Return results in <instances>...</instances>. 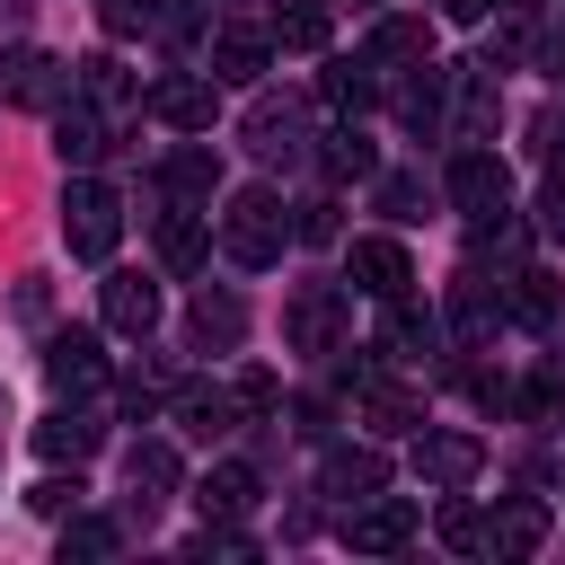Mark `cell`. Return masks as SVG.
Instances as JSON below:
<instances>
[{
  "mask_svg": "<svg viewBox=\"0 0 565 565\" xmlns=\"http://www.w3.org/2000/svg\"><path fill=\"white\" fill-rule=\"evenodd\" d=\"M335 335H344V291L335 282H300L291 309H282V344L291 353H335Z\"/></svg>",
  "mask_w": 565,
  "mask_h": 565,
  "instance_id": "6",
  "label": "cell"
},
{
  "mask_svg": "<svg viewBox=\"0 0 565 565\" xmlns=\"http://www.w3.org/2000/svg\"><path fill=\"white\" fill-rule=\"evenodd\" d=\"M459 79V141H486L494 132V115H503V97H494V62H468V71H450Z\"/></svg>",
  "mask_w": 565,
  "mask_h": 565,
  "instance_id": "22",
  "label": "cell"
},
{
  "mask_svg": "<svg viewBox=\"0 0 565 565\" xmlns=\"http://www.w3.org/2000/svg\"><path fill=\"white\" fill-rule=\"evenodd\" d=\"M282 53H327V35H335V9L327 0H274V26H265Z\"/></svg>",
  "mask_w": 565,
  "mask_h": 565,
  "instance_id": "20",
  "label": "cell"
},
{
  "mask_svg": "<svg viewBox=\"0 0 565 565\" xmlns=\"http://www.w3.org/2000/svg\"><path fill=\"white\" fill-rule=\"evenodd\" d=\"M415 203H424V185H415V177H380V212L415 221Z\"/></svg>",
  "mask_w": 565,
  "mask_h": 565,
  "instance_id": "39",
  "label": "cell"
},
{
  "mask_svg": "<svg viewBox=\"0 0 565 565\" xmlns=\"http://www.w3.org/2000/svg\"><path fill=\"white\" fill-rule=\"evenodd\" d=\"M0 97L26 115H53L71 97V62H53L44 44H18V53H0Z\"/></svg>",
  "mask_w": 565,
  "mask_h": 565,
  "instance_id": "3",
  "label": "cell"
},
{
  "mask_svg": "<svg viewBox=\"0 0 565 565\" xmlns=\"http://www.w3.org/2000/svg\"><path fill=\"white\" fill-rule=\"evenodd\" d=\"M344 274H353L362 300H406V291H415V256H406L397 238H353V247H344Z\"/></svg>",
  "mask_w": 565,
  "mask_h": 565,
  "instance_id": "8",
  "label": "cell"
},
{
  "mask_svg": "<svg viewBox=\"0 0 565 565\" xmlns=\"http://www.w3.org/2000/svg\"><path fill=\"white\" fill-rule=\"evenodd\" d=\"M44 380H53V388H97V380H106L97 335H88V327H62V335L44 344Z\"/></svg>",
  "mask_w": 565,
  "mask_h": 565,
  "instance_id": "18",
  "label": "cell"
},
{
  "mask_svg": "<svg viewBox=\"0 0 565 565\" xmlns=\"http://www.w3.org/2000/svg\"><path fill=\"white\" fill-rule=\"evenodd\" d=\"M318 97H327L335 115H362V106H380V62H371V53H335V62L318 71Z\"/></svg>",
  "mask_w": 565,
  "mask_h": 565,
  "instance_id": "17",
  "label": "cell"
},
{
  "mask_svg": "<svg viewBox=\"0 0 565 565\" xmlns=\"http://www.w3.org/2000/svg\"><path fill=\"white\" fill-rule=\"evenodd\" d=\"M318 159H327V177H380V150L362 141V124H335Z\"/></svg>",
  "mask_w": 565,
  "mask_h": 565,
  "instance_id": "32",
  "label": "cell"
},
{
  "mask_svg": "<svg viewBox=\"0 0 565 565\" xmlns=\"http://www.w3.org/2000/svg\"><path fill=\"white\" fill-rule=\"evenodd\" d=\"M159 177H168V194H177V203H212L221 159H212V150H168V168H159Z\"/></svg>",
  "mask_w": 565,
  "mask_h": 565,
  "instance_id": "29",
  "label": "cell"
},
{
  "mask_svg": "<svg viewBox=\"0 0 565 565\" xmlns=\"http://www.w3.org/2000/svg\"><path fill=\"white\" fill-rule=\"evenodd\" d=\"M79 494H88V486H79V468H71V477H44V486H26V512L62 521V512H79Z\"/></svg>",
  "mask_w": 565,
  "mask_h": 565,
  "instance_id": "36",
  "label": "cell"
},
{
  "mask_svg": "<svg viewBox=\"0 0 565 565\" xmlns=\"http://www.w3.org/2000/svg\"><path fill=\"white\" fill-rule=\"evenodd\" d=\"M97 309H106L115 335H150V327H159V282H150V274H106Z\"/></svg>",
  "mask_w": 565,
  "mask_h": 565,
  "instance_id": "16",
  "label": "cell"
},
{
  "mask_svg": "<svg viewBox=\"0 0 565 565\" xmlns=\"http://www.w3.org/2000/svg\"><path fill=\"white\" fill-rule=\"evenodd\" d=\"M115 141H124V132H115L88 97H62V106H53V150H62V168H97Z\"/></svg>",
  "mask_w": 565,
  "mask_h": 565,
  "instance_id": "9",
  "label": "cell"
},
{
  "mask_svg": "<svg viewBox=\"0 0 565 565\" xmlns=\"http://www.w3.org/2000/svg\"><path fill=\"white\" fill-rule=\"evenodd\" d=\"M291 238H309V247H327V238H335V203H300V221H291Z\"/></svg>",
  "mask_w": 565,
  "mask_h": 565,
  "instance_id": "40",
  "label": "cell"
},
{
  "mask_svg": "<svg viewBox=\"0 0 565 565\" xmlns=\"http://www.w3.org/2000/svg\"><path fill=\"white\" fill-rule=\"evenodd\" d=\"M247 503H256V468H238V459L203 468V486H194V512H203V521H238Z\"/></svg>",
  "mask_w": 565,
  "mask_h": 565,
  "instance_id": "23",
  "label": "cell"
},
{
  "mask_svg": "<svg viewBox=\"0 0 565 565\" xmlns=\"http://www.w3.org/2000/svg\"><path fill=\"white\" fill-rule=\"evenodd\" d=\"M159 265H177V274L203 265V212H194V203H177V212L159 221Z\"/></svg>",
  "mask_w": 565,
  "mask_h": 565,
  "instance_id": "30",
  "label": "cell"
},
{
  "mask_svg": "<svg viewBox=\"0 0 565 565\" xmlns=\"http://www.w3.org/2000/svg\"><path fill=\"white\" fill-rule=\"evenodd\" d=\"M433 9H441V18H459V26H477V18L494 9V0H433Z\"/></svg>",
  "mask_w": 565,
  "mask_h": 565,
  "instance_id": "43",
  "label": "cell"
},
{
  "mask_svg": "<svg viewBox=\"0 0 565 565\" xmlns=\"http://www.w3.org/2000/svg\"><path fill=\"white\" fill-rule=\"evenodd\" d=\"M115 547H124V530H115V521H79V512H71L62 556H115Z\"/></svg>",
  "mask_w": 565,
  "mask_h": 565,
  "instance_id": "38",
  "label": "cell"
},
{
  "mask_svg": "<svg viewBox=\"0 0 565 565\" xmlns=\"http://www.w3.org/2000/svg\"><path fill=\"white\" fill-rule=\"evenodd\" d=\"M124 486H132L141 512H159V503L177 494V450H168V441H132V450H124Z\"/></svg>",
  "mask_w": 565,
  "mask_h": 565,
  "instance_id": "19",
  "label": "cell"
},
{
  "mask_svg": "<svg viewBox=\"0 0 565 565\" xmlns=\"http://www.w3.org/2000/svg\"><path fill=\"white\" fill-rule=\"evenodd\" d=\"M26 441H35V459H53V468L71 459V468H79V459H88V450L106 441V424H97L88 406H53V415H44V424H35Z\"/></svg>",
  "mask_w": 565,
  "mask_h": 565,
  "instance_id": "12",
  "label": "cell"
},
{
  "mask_svg": "<svg viewBox=\"0 0 565 565\" xmlns=\"http://www.w3.org/2000/svg\"><path fill=\"white\" fill-rule=\"evenodd\" d=\"M521 406H530V424H556L565 415V362H539L530 388H521Z\"/></svg>",
  "mask_w": 565,
  "mask_h": 565,
  "instance_id": "33",
  "label": "cell"
},
{
  "mask_svg": "<svg viewBox=\"0 0 565 565\" xmlns=\"http://www.w3.org/2000/svg\"><path fill=\"white\" fill-rule=\"evenodd\" d=\"M300 141H309V124H300L291 97H256L247 106V150L256 159H300Z\"/></svg>",
  "mask_w": 565,
  "mask_h": 565,
  "instance_id": "15",
  "label": "cell"
},
{
  "mask_svg": "<svg viewBox=\"0 0 565 565\" xmlns=\"http://www.w3.org/2000/svg\"><path fill=\"white\" fill-rule=\"evenodd\" d=\"M380 309H388V327H380L388 353H433L441 344V318L433 309H415V300H380Z\"/></svg>",
  "mask_w": 565,
  "mask_h": 565,
  "instance_id": "28",
  "label": "cell"
},
{
  "mask_svg": "<svg viewBox=\"0 0 565 565\" xmlns=\"http://www.w3.org/2000/svg\"><path fill=\"white\" fill-rule=\"evenodd\" d=\"M388 486V459L362 441V450H327V494L335 503H362V494H380Z\"/></svg>",
  "mask_w": 565,
  "mask_h": 565,
  "instance_id": "25",
  "label": "cell"
},
{
  "mask_svg": "<svg viewBox=\"0 0 565 565\" xmlns=\"http://www.w3.org/2000/svg\"><path fill=\"white\" fill-rule=\"evenodd\" d=\"M415 539V503L406 494H362V503H344V547L353 556H397Z\"/></svg>",
  "mask_w": 565,
  "mask_h": 565,
  "instance_id": "5",
  "label": "cell"
},
{
  "mask_svg": "<svg viewBox=\"0 0 565 565\" xmlns=\"http://www.w3.org/2000/svg\"><path fill=\"white\" fill-rule=\"evenodd\" d=\"M353 424H371V433H424V397L362 371V380H353Z\"/></svg>",
  "mask_w": 565,
  "mask_h": 565,
  "instance_id": "11",
  "label": "cell"
},
{
  "mask_svg": "<svg viewBox=\"0 0 565 565\" xmlns=\"http://www.w3.org/2000/svg\"><path fill=\"white\" fill-rule=\"evenodd\" d=\"M362 53H371L380 71H406V62H433V18H380Z\"/></svg>",
  "mask_w": 565,
  "mask_h": 565,
  "instance_id": "21",
  "label": "cell"
},
{
  "mask_svg": "<svg viewBox=\"0 0 565 565\" xmlns=\"http://www.w3.org/2000/svg\"><path fill=\"white\" fill-rule=\"evenodd\" d=\"M353 9H388V0H353Z\"/></svg>",
  "mask_w": 565,
  "mask_h": 565,
  "instance_id": "44",
  "label": "cell"
},
{
  "mask_svg": "<svg viewBox=\"0 0 565 565\" xmlns=\"http://www.w3.org/2000/svg\"><path fill=\"white\" fill-rule=\"evenodd\" d=\"M450 203H459L468 221H503V212H512V168H503L486 141H468V150L450 159Z\"/></svg>",
  "mask_w": 565,
  "mask_h": 565,
  "instance_id": "4",
  "label": "cell"
},
{
  "mask_svg": "<svg viewBox=\"0 0 565 565\" xmlns=\"http://www.w3.org/2000/svg\"><path fill=\"white\" fill-rule=\"evenodd\" d=\"M62 238H71V256L106 265V256H115V238H124V194H115V185H97L88 168H71V185H62Z\"/></svg>",
  "mask_w": 565,
  "mask_h": 565,
  "instance_id": "2",
  "label": "cell"
},
{
  "mask_svg": "<svg viewBox=\"0 0 565 565\" xmlns=\"http://www.w3.org/2000/svg\"><path fill=\"white\" fill-rule=\"evenodd\" d=\"M185 327H194V344H221V353H230V344L247 335V309H238L230 291H194V309H185Z\"/></svg>",
  "mask_w": 565,
  "mask_h": 565,
  "instance_id": "27",
  "label": "cell"
},
{
  "mask_svg": "<svg viewBox=\"0 0 565 565\" xmlns=\"http://www.w3.org/2000/svg\"><path fill=\"white\" fill-rule=\"evenodd\" d=\"M477 468H486V441L477 433H415V477L433 494H468Z\"/></svg>",
  "mask_w": 565,
  "mask_h": 565,
  "instance_id": "7",
  "label": "cell"
},
{
  "mask_svg": "<svg viewBox=\"0 0 565 565\" xmlns=\"http://www.w3.org/2000/svg\"><path fill=\"white\" fill-rule=\"evenodd\" d=\"M230 406H238V415H274V406H282V380H274V371H238V380H230Z\"/></svg>",
  "mask_w": 565,
  "mask_h": 565,
  "instance_id": "35",
  "label": "cell"
},
{
  "mask_svg": "<svg viewBox=\"0 0 565 565\" xmlns=\"http://www.w3.org/2000/svg\"><path fill=\"white\" fill-rule=\"evenodd\" d=\"M159 18H168L159 0H97V26H106V35H150Z\"/></svg>",
  "mask_w": 565,
  "mask_h": 565,
  "instance_id": "34",
  "label": "cell"
},
{
  "mask_svg": "<svg viewBox=\"0 0 565 565\" xmlns=\"http://www.w3.org/2000/svg\"><path fill=\"white\" fill-rule=\"evenodd\" d=\"M547 539V512L539 503H503V512H486V556H530Z\"/></svg>",
  "mask_w": 565,
  "mask_h": 565,
  "instance_id": "26",
  "label": "cell"
},
{
  "mask_svg": "<svg viewBox=\"0 0 565 565\" xmlns=\"http://www.w3.org/2000/svg\"><path fill=\"white\" fill-rule=\"evenodd\" d=\"M265 62H274V35H256V26H221L212 35V79L221 88H256Z\"/></svg>",
  "mask_w": 565,
  "mask_h": 565,
  "instance_id": "13",
  "label": "cell"
},
{
  "mask_svg": "<svg viewBox=\"0 0 565 565\" xmlns=\"http://www.w3.org/2000/svg\"><path fill=\"white\" fill-rule=\"evenodd\" d=\"M150 115L177 124V132H212V115H221V79H159V88H150Z\"/></svg>",
  "mask_w": 565,
  "mask_h": 565,
  "instance_id": "14",
  "label": "cell"
},
{
  "mask_svg": "<svg viewBox=\"0 0 565 565\" xmlns=\"http://www.w3.org/2000/svg\"><path fill=\"white\" fill-rule=\"evenodd\" d=\"M441 547H459V556H486V512H468V503H441Z\"/></svg>",
  "mask_w": 565,
  "mask_h": 565,
  "instance_id": "37",
  "label": "cell"
},
{
  "mask_svg": "<svg viewBox=\"0 0 565 565\" xmlns=\"http://www.w3.org/2000/svg\"><path fill=\"white\" fill-rule=\"evenodd\" d=\"M503 318L547 327V318H556V282H547V274H503Z\"/></svg>",
  "mask_w": 565,
  "mask_h": 565,
  "instance_id": "31",
  "label": "cell"
},
{
  "mask_svg": "<svg viewBox=\"0 0 565 565\" xmlns=\"http://www.w3.org/2000/svg\"><path fill=\"white\" fill-rule=\"evenodd\" d=\"M539 71H547V79H556V88H565V18H556V26H547V35H539Z\"/></svg>",
  "mask_w": 565,
  "mask_h": 565,
  "instance_id": "42",
  "label": "cell"
},
{
  "mask_svg": "<svg viewBox=\"0 0 565 565\" xmlns=\"http://www.w3.org/2000/svg\"><path fill=\"white\" fill-rule=\"evenodd\" d=\"M221 247H230V265H247V274L282 265V247H291L282 194H274V185H238V194L221 203Z\"/></svg>",
  "mask_w": 565,
  "mask_h": 565,
  "instance_id": "1",
  "label": "cell"
},
{
  "mask_svg": "<svg viewBox=\"0 0 565 565\" xmlns=\"http://www.w3.org/2000/svg\"><path fill=\"white\" fill-rule=\"evenodd\" d=\"M177 424H185L194 441H221V433L238 424V406H230V388H212V380H185V388H177Z\"/></svg>",
  "mask_w": 565,
  "mask_h": 565,
  "instance_id": "24",
  "label": "cell"
},
{
  "mask_svg": "<svg viewBox=\"0 0 565 565\" xmlns=\"http://www.w3.org/2000/svg\"><path fill=\"white\" fill-rule=\"evenodd\" d=\"M71 97H88V106H97V115H106L115 132H124V124H132V106H141L115 53H88V62H71Z\"/></svg>",
  "mask_w": 565,
  "mask_h": 565,
  "instance_id": "10",
  "label": "cell"
},
{
  "mask_svg": "<svg viewBox=\"0 0 565 565\" xmlns=\"http://www.w3.org/2000/svg\"><path fill=\"white\" fill-rule=\"evenodd\" d=\"M539 238H556V247H565V177L539 194Z\"/></svg>",
  "mask_w": 565,
  "mask_h": 565,
  "instance_id": "41",
  "label": "cell"
}]
</instances>
